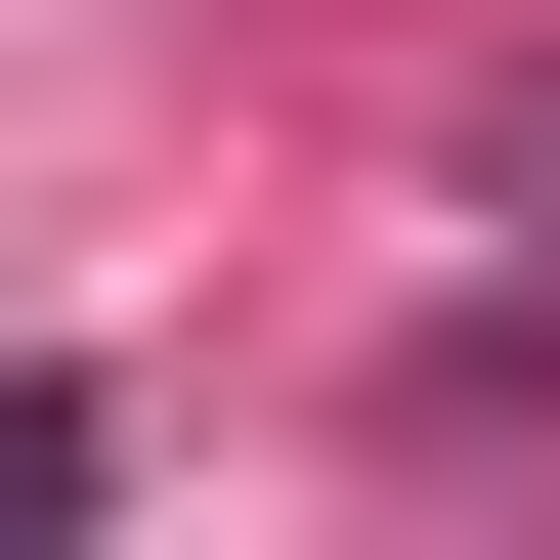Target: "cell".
<instances>
[{"label": "cell", "mask_w": 560, "mask_h": 560, "mask_svg": "<svg viewBox=\"0 0 560 560\" xmlns=\"http://www.w3.org/2000/svg\"><path fill=\"white\" fill-rule=\"evenodd\" d=\"M475 173H517V215H560V86H517V130H475Z\"/></svg>", "instance_id": "cell-1"}]
</instances>
